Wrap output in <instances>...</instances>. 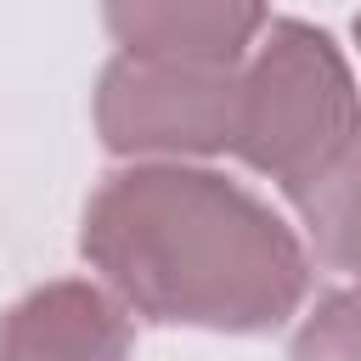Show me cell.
I'll list each match as a JSON object with an SVG mask.
<instances>
[{"label":"cell","instance_id":"1","mask_svg":"<svg viewBox=\"0 0 361 361\" xmlns=\"http://www.w3.org/2000/svg\"><path fill=\"white\" fill-rule=\"evenodd\" d=\"M79 254L158 327L276 333L310 293L299 231L243 180L180 158L113 169L85 203Z\"/></svg>","mask_w":361,"mask_h":361},{"label":"cell","instance_id":"2","mask_svg":"<svg viewBox=\"0 0 361 361\" xmlns=\"http://www.w3.org/2000/svg\"><path fill=\"white\" fill-rule=\"evenodd\" d=\"M361 118V96L333 34L282 17L237 68L231 158L276 180L288 197L344 147Z\"/></svg>","mask_w":361,"mask_h":361},{"label":"cell","instance_id":"3","mask_svg":"<svg viewBox=\"0 0 361 361\" xmlns=\"http://www.w3.org/2000/svg\"><path fill=\"white\" fill-rule=\"evenodd\" d=\"M237 68L113 56L96 79V135L118 158H197L231 152Z\"/></svg>","mask_w":361,"mask_h":361},{"label":"cell","instance_id":"4","mask_svg":"<svg viewBox=\"0 0 361 361\" xmlns=\"http://www.w3.org/2000/svg\"><path fill=\"white\" fill-rule=\"evenodd\" d=\"M135 327L113 288L56 276L0 310V361H130Z\"/></svg>","mask_w":361,"mask_h":361},{"label":"cell","instance_id":"5","mask_svg":"<svg viewBox=\"0 0 361 361\" xmlns=\"http://www.w3.org/2000/svg\"><path fill=\"white\" fill-rule=\"evenodd\" d=\"M102 23L124 56L231 68L259 45L265 0H102Z\"/></svg>","mask_w":361,"mask_h":361},{"label":"cell","instance_id":"6","mask_svg":"<svg viewBox=\"0 0 361 361\" xmlns=\"http://www.w3.org/2000/svg\"><path fill=\"white\" fill-rule=\"evenodd\" d=\"M293 209L316 243V259L361 282V118L344 147L293 192Z\"/></svg>","mask_w":361,"mask_h":361},{"label":"cell","instance_id":"7","mask_svg":"<svg viewBox=\"0 0 361 361\" xmlns=\"http://www.w3.org/2000/svg\"><path fill=\"white\" fill-rule=\"evenodd\" d=\"M288 361H361V293H322L299 322Z\"/></svg>","mask_w":361,"mask_h":361},{"label":"cell","instance_id":"8","mask_svg":"<svg viewBox=\"0 0 361 361\" xmlns=\"http://www.w3.org/2000/svg\"><path fill=\"white\" fill-rule=\"evenodd\" d=\"M355 45H361V11H355Z\"/></svg>","mask_w":361,"mask_h":361}]
</instances>
